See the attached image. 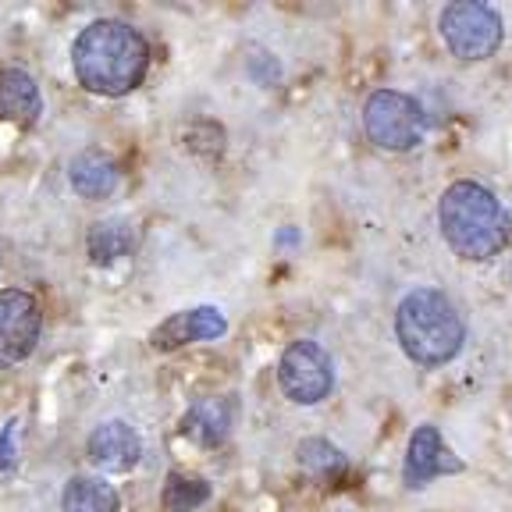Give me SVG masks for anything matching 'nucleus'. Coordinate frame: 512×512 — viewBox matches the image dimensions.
Returning <instances> with one entry per match:
<instances>
[{
    "label": "nucleus",
    "instance_id": "obj_8",
    "mask_svg": "<svg viewBox=\"0 0 512 512\" xmlns=\"http://www.w3.org/2000/svg\"><path fill=\"white\" fill-rule=\"evenodd\" d=\"M463 470V459H456L441 441V431L434 424H420L406 448V484L409 488H427L431 480L448 477Z\"/></svg>",
    "mask_w": 512,
    "mask_h": 512
},
{
    "label": "nucleus",
    "instance_id": "obj_2",
    "mask_svg": "<svg viewBox=\"0 0 512 512\" xmlns=\"http://www.w3.org/2000/svg\"><path fill=\"white\" fill-rule=\"evenodd\" d=\"M438 221L448 249L463 260H473V264L498 256L512 239L502 203L495 200V192L477 182L448 185L438 203Z\"/></svg>",
    "mask_w": 512,
    "mask_h": 512
},
{
    "label": "nucleus",
    "instance_id": "obj_14",
    "mask_svg": "<svg viewBox=\"0 0 512 512\" xmlns=\"http://www.w3.org/2000/svg\"><path fill=\"white\" fill-rule=\"evenodd\" d=\"M121 498L104 477H72L64 484L61 512H118Z\"/></svg>",
    "mask_w": 512,
    "mask_h": 512
},
{
    "label": "nucleus",
    "instance_id": "obj_4",
    "mask_svg": "<svg viewBox=\"0 0 512 512\" xmlns=\"http://www.w3.org/2000/svg\"><path fill=\"white\" fill-rule=\"evenodd\" d=\"M363 128L374 146L381 150H413L427 132V114L413 96L399 89H377L363 104Z\"/></svg>",
    "mask_w": 512,
    "mask_h": 512
},
{
    "label": "nucleus",
    "instance_id": "obj_18",
    "mask_svg": "<svg viewBox=\"0 0 512 512\" xmlns=\"http://www.w3.org/2000/svg\"><path fill=\"white\" fill-rule=\"evenodd\" d=\"M18 459V420H8L4 434H0V470H11Z\"/></svg>",
    "mask_w": 512,
    "mask_h": 512
},
{
    "label": "nucleus",
    "instance_id": "obj_12",
    "mask_svg": "<svg viewBox=\"0 0 512 512\" xmlns=\"http://www.w3.org/2000/svg\"><path fill=\"white\" fill-rule=\"evenodd\" d=\"M68 178L82 200H107L118 189V164L100 150H82L68 164Z\"/></svg>",
    "mask_w": 512,
    "mask_h": 512
},
{
    "label": "nucleus",
    "instance_id": "obj_1",
    "mask_svg": "<svg viewBox=\"0 0 512 512\" xmlns=\"http://www.w3.org/2000/svg\"><path fill=\"white\" fill-rule=\"evenodd\" d=\"M72 68L79 86L96 96H125L143 86L150 68V43L128 22H89L72 43Z\"/></svg>",
    "mask_w": 512,
    "mask_h": 512
},
{
    "label": "nucleus",
    "instance_id": "obj_9",
    "mask_svg": "<svg viewBox=\"0 0 512 512\" xmlns=\"http://www.w3.org/2000/svg\"><path fill=\"white\" fill-rule=\"evenodd\" d=\"M89 463L104 473H125L139 463L143 456V438L136 434V427L125 420H107L100 424L86 441Z\"/></svg>",
    "mask_w": 512,
    "mask_h": 512
},
{
    "label": "nucleus",
    "instance_id": "obj_17",
    "mask_svg": "<svg viewBox=\"0 0 512 512\" xmlns=\"http://www.w3.org/2000/svg\"><path fill=\"white\" fill-rule=\"evenodd\" d=\"M207 498H210V484H207V480L182 477V473H168L160 502H164V509H168V512H192V509H200Z\"/></svg>",
    "mask_w": 512,
    "mask_h": 512
},
{
    "label": "nucleus",
    "instance_id": "obj_16",
    "mask_svg": "<svg viewBox=\"0 0 512 512\" xmlns=\"http://www.w3.org/2000/svg\"><path fill=\"white\" fill-rule=\"evenodd\" d=\"M296 456H299V470L313 480H335L345 470L342 448H335L328 438H306Z\"/></svg>",
    "mask_w": 512,
    "mask_h": 512
},
{
    "label": "nucleus",
    "instance_id": "obj_15",
    "mask_svg": "<svg viewBox=\"0 0 512 512\" xmlns=\"http://www.w3.org/2000/svg\"><path fill=\"white\" fill-rule=\"evenodd\" d=\"M86 249H89V260L93 264H114L121 256L132 249V228L125 221H96L89 228V239H86Z\"/></svg>",
    "mask_w": 512,
    "mask_h": 512
},
{
    "label": "nucleus",
    "instance_id": "obj_10",
    "mask_svg": "<svg viewBox=\"0 0 512 512\" xmlns=\"http://www.w3.org/2000/svg\"><path fill=\"white\" fill-rule=\"evenodd\" d=\"M228 331V320L221 317V310L214 306H196V310L171 313L164 324H157L150 335V345L157 352L182 349L189 342H210V338H221Z\"/></svg>",
    "mask_w": 512,
    "mask_h": 512
},
{
    "label": "nucleus",
    "instance_id": "obj_5",
    "mask_svg": "<svg viewBox=\"0 0 512 512\" xmlns=\"http://www.w3.org/2000/svg\"><path fill=\"white\" fill-rule=\"evenodd\" d=\"M441 40L448 54L459 61H488L502 47V18L488 4L477 0H456L441 11Z\"/></svg>",
    "mask_w": 512,
    "mask_h": 512
},
{
    "label": "nucleus",
    "instance_id": "obj_3",
    "mask_svg": "<svg viewBox=\"0 0 512 512\" xmlns=\"http://www.w3.org/2000/svg\"><path fill=\"white\" fill-rule=\"evenodd\" d=\"M395 338L413 363L441 367L456 360L466 342L463 313L441 288H416L395 310Z\"/></svg>",
    "mask_w": 512,
    "mask_h": 512
},
{
    "label": "nucleus",
    "instance_id": "obj_11",
    "mask_svg": "<svg viewBox=\"0 0 512 512\" xmlns=\"http://www.w3.org/2000/svg\"><path fill=\"white\" fill-rule=\"evenodd\" d=\"M43 114V93L29 72L0 68V121L32 125Z\"/></svg>",
    "mask_w": 512,
    "mask_h": 512
},
{
    "label": "nucleus",
    "instance_id": "obj_6",
    "mask_svg": "<svg viewBox=\"0 0 512 512\" xmlns=\"http://www.w3.org/2000/svg\"><path fill=\"white\" fill-rule=\"evenodd\" d=\"M278 384L285 399H292L296 406H317L328 399L335 388V367H331L324 345L310 342V338L288 345L278 363Z\"/></svg>",
    "mask_w": 512,
    "mask_h": 512
},
{
    "label": "nucleus",
    "instance_id": "obj_7",
    "mask_svg": "<svg viewBox=\"0 0 512 512\" xmlns=\"http://www.w3.org/2000/svg\"><path fill=\"white\" fill-rule=\"evenodd\" d=\"M43 313L36 296L22 288H0V367H15L29 360L40 345Z\"/></svg>",
    "mask_w": 512,
    "mask_h": 512
},
{
    "label": "nucleus",
    "instance_id": "obj_13",
    "mask_svg": "<svg viewBox=\"0 0 512 512\" xmlns=\"http://www.w3.org/2000/svg\"><path fill=\"white\" fill-rule=\"evenodd\" d=\"M232 431V402L221 399V395H210V399H200L196 406L185 413L182 420V434L196 445H221Z\"/></svg>",
    "mask_w": 512,
    "mask_h": 512
}]
</instances>
